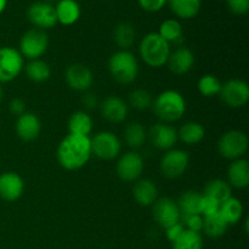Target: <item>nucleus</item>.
Instances as JSON below:
<instances>
[{
    "instance_id": "obj_13",
    "label": "nucleus",
    "mask_w": 249,
    "mask_h": 249,
    "mask_svg": "<svg viewBox=\"0 0 249 249\" xmlns=\"http://www.w3.org/2000/svg\"><path fill=\"white\" fill-rule=\"evenodd\" d=\"M143 170V160L138 152L130 151L118 158L116 165L117 175L121 180L126 182H133L139 180Z\"/></svg>"
},
{
    "instance_id": "obj_47",
    "label": "nucleus",
    "mask_w": 249,
    "mask_h": 249,
    "mask_svg": "<svg viewBox=\"0 0 249 249\" xmlns=\"http://www.w3.org/2000/svg\"><path fill=\"white\" fill-rule=\"evenodd\" d=\"M102 1H107V0H102Z\"/></svg>"
},
{
    "instance_id": "obj_22",
    "label": "nucleus",
    "mask_w": 249,
    "mask_h": 249,
    "mask_svg": "<svg viewBox=\"0 0 249 249\" xmlns=\"http://www.w3.org/2000/svg\"><path fill=\"white\" fill-rule=\"evenodd\" d=\"M228 182L231 187L246 189L249 185V163L245 158L232 160L228 168Z\"/></svg>"
},
{
    "instance_id": "obj_43",
    "label": "nucleus",
    "mask_w": 249,
    "mask_h": 249,
    "mask_svg": "<svg viewBox=\"0 0 249 249\" xmlns=\"http://www.w3.org/2000/svg\"><path fill=\"white\" fill-rule=\"evenodd\" d=\"M82 104L84 105V107L87 109H94L99 106V101H97L96 95L92 94V92H87V94H84V96L82 97Z\"/></svg>"
},
{
    "instance_id": "obj_48",
    "label": "nucleus",
    "mask_w": 249,
    "mask_h": 249,
    "mask_svg": "<svg viewBox=\"0 0 249 249\" xmlns=\"http://www.w3.org/2000/svg\"><path fill=\"white\" fill-rule=\"evenodd\" d=\"M77 1H78V0H77Z\"/></svg>"
},
{
    "instance_id": "obj_15",
    "label": "nucleus",
    "mask_w": 249,
    "mask_h": 249,
    "mask_svg": "<svg viewBox=\"0 0 249 249\" xmlns=\"http://www.w3.org/2000/svg\"><path fill=\"white\" fill-rule=\"evenodd\" d=\"M147 139L153 147L158 150L169 151L174 148L178 141V131L165 123H157L147 131Z\"/></svg>"
},
{
    "instance_id": "obj_19",
    "label": "nucleus",
    "mask_w": 249,
    "mask_h": 249,
    "mask_svg": "<svg viewBox=\"0 0 249 249\" xmlns=\"http://www.w3.org/2000/svg\"><path fill=\"white\" fill-rule=\"evenodd\" d=\"M195 55L186 46H179L170 53L167 66L174 74L184 75L194 68Z\"/></svg>"
},
{
    "instance_id": "obj_1",
    "label": "nucleus",
    "mask_w": 249,
    "mask_h": 249,
    "mask_svg": "<svg viewBox=\"0 0 249 249\" xmlns=\"http://www.w3.org/2000/svg\"><path fill=\"white\" fill-rule=\"evenodd\" d=\"M58 164L66 170H78L87 165L91 158V140L90 136L68 134L58 143Z\"/></svg>"
},
{
    "instance_id": "obj_7",
    "label": "nucleus",
    "mask_w": 249,
    "mask_h": 249,
    "mask_svg": "<svg viewBox=\"0 0 249 249\" xmlns=\"http://www.w3.org/2000/svg\"><path fill=\"white\" fill-rule=\"evenodd\" d=\"M24 68V58L14 46L0 48V84L16 79Z\"/></svg>"
},
{
    "instance_id": "obj_32",
    "label": "nucleus",
    "mask_w": 249,
    "mask_h": 249,
    "mask_svg": "<svg viewBox=\"0 0 249 249\" xmlns=\"http://www.w3.org/2000/svg\"><path fill=\"white\" fill-rule=\"evenodd\" d=\"M229 224L225 219L221 216L220 213H215L213 215L203 216V226L202 231L206 233V236L211 238H219L224 236L228 231Z\"/></svg>"
},
{
    "instance_id": "obj_24",
    "label": "nucleus",
    "mask_w": 249,
    "mask_h": 249,
    "mask_svg": "<svg viewBox=\"0 0 249 249\" xmlns=\"http://www.w3.org/2000/svg\"><path fill=\"white\" fill-rule=\"evenodd\" d=\"M94 129L92 118L84 111H77L71 114L68 119V131L75 135L90 136Z\"/></svg>"
},
{
    "instance_id": "obj_40",
    "label": "nucleus",
    "mask_w": 249,
    "mask_h": 249,
    "mask_svg": "<svg viewBox=\"0 0 249 249\" xmlns=\"http://www.w3.org/2000/svg\"><path fill=\"white\" fill-rule=\"evenodd\" d=\"M139 6L147 12H157L168 4V0H138Z\"/></svg>"
},
{
    "instance_id": "obj_28",
    "label": "nucleus",
    "mask_w": 249,
    "mask_h": 249,
    "mask_svg": "<svg viewBox=\"0 0 249 249\" xmlns=\"http://www.w3.org/2000/svg\"><path fill=\"white\" fill-rule=\"evenodd\" d=\"M136 38V32L133 24L121 22L113 29V40L121 50H129Z\"/></svg>"
},
{
    "instance_id": "obj_18",
    "label": "nucleus",
    "mask_w": 249,
    "mask_h": 249,
    "mask_svg": "<svg viewBox=\"0 0 249 249\" xmlns=\"http://www.w3.org/2000/svg\"><path fill=\"white\" fill-rule=\"evenodd\" d=\"M15 130L17 136L23 141H33L40 135L41 122L36 114L26 112L22 116L17 117L15 123Z\"/></svg>"
},
{
    "instance_id": "obj_42",
    "label": "nucleus",
    "mask_w": 249,
    "mask_h": 249,
    "mask_svg": "<svg viewBox=\"0 0 249 249\" xmlns=\"http://www.w3.org/2000/svg\"><path fill=\"white\" fill-rule=\"evenodd\" d=\"M9 111L10 113L14 114V116L19 117L22 116L23 113H26V102L23 101L22 99L19 97H15L10 101L9 104Z\"/></svg>"
},
{
    "instance_id": "obj_10",
    "label": "nucleus",
    "mask_w": 249,
    "mask_h": 249,
    "mask_svg": "<svg viewBox=\"0 0 249 249\" xmlns=\"http://www.w3.org/2000/svg\"><path fill=\"white\" fill-rule=\"evenodd\" d=\"M27 18L34 28L46 31L57 24L55 7L46 1H34L27 9Z\"/></svg>"
},
{
    "instance_id": "obj_25",
    "label": "nucleus",
    "mask_w": 249,
    "mask_h": 249,
    "mask_svg": "<svg viewBox=\"0 0 249 249\" xmlns=\"http://www.w3.org/2000/svg\"><path fill=\"white\" fill-rule=\"evenodd\" d=\"M206 136V129L198 122H187L178 131V139L186 145H197Z\"/></svg>"
},
{
    "instance_id": "obj_17",
    "label": "nucleus",
    "mask_w": 249,
    "mask_h": 249,
    "mask_svg": "<svg viewBox=\"0 0 249 249\" xmlns=\"http://www.w3.org/2000/svg\"><path fill=\"white\" fill-rule=\"evenodd\" d=\"M100 112L101 116L109 123H121L128 117L129 106L119 96L111 95L100 104Z\"/></svg>"
},
{
    "instance_id": "obj_39",
    "label": "nucleus",
    "mask_w": 249,
    "mask_h": 249,
    "mask_svg": "<svg viewBox=\"0 0 249 249\" xmlns=\"http://www.w3.org/2000/svg\"><path fill=\"white\" fill-rule=\"evenodd\" d=\"M226 6L232 14L246 15L249 10V0H225Z\"/></svg>"
},
{
    "instance_id": "obj_16",
    "label": "nucleus",
    "mask_w": 249,
    "mask_h": 249,
    "mask_svg": "<svg viewBox=\"0 0 249 249\" xmlns=\"http://www.w3.org/2000/svg\"><path fill=\"white\" fill-rule=\"evenodd\" d=\"M24 191V181L18 173L5 172L0 174V198L5 202H15L21 198Z\"/></svg>"
},
{
    "instance_id": "obj_44",
    "label": "nucleus",
    "mask_w": 249,
    "mask_h": 249,
    "mask_svg": "<svg viewBox=\"0 0 249 249\" xmlns=\"http://www.w3.org/2000/svg\"><path fill=\"white\" fill-rule=\"evenodd\" d=\"M7 1H9V0H0V15H1L5 10H6Z\"/></svg>"
},
{
    "instance_id": "obj_33",
    "label": "nucleus",
    "mask_w": 249,
    "mask_h": 249,
    "mask_svg": "<svg viewBox=\"0 0 249 249\" xmlns=\"http://www.w3.org/2000/svg\"><path fill=\"white\" fill-rule=\"evenodd\" d=\"M26 71V74L29 80L34 83H43L50 78L51 70L50 66L43 60H33L29 61L23 68Z\"/></svg>"
},
{
    "instance_id": "obj_6",
    "label": "nucleus",
    "mask_w": 249,
    "mask_h": 249,
    "mask_svg": "<svg viewBox=\"0 0 249 249\" xmlns=\"http://www.w3.org/2000/svg\"><path fill=\"white\" fill-rule=\"evenodd\" d=\"M248 138L241 130H229L218 141V151L226 160H240L248 150Z\"/></svg>"
},
{
    "instance_id": "obj_9",
    "label": "nucleus",
    "mask_w": 249,
    "mask_h": 249,
    "mask_svg": "<svg viewBox=\"0 0 249 249\" xmlns=\"http://www.w3.org/2000/svg\"><path fill=\"white\" fill-rule=\"evenodd\" d=\"M190 164V156L186 151L172 148L165 151L160 160V172L167 179H178L182 177Z\"/></svg>"
},
{
    "instance_id": "obj_34",
    "label": "nucleus",
    "mask_w": 249,
    "mask_h": 249,
    "mask_svg": "<svg viewBox=\"0 0 249 249\" xmlns=\"http://www.w3.org/2000/svg\"><path fill=\"white\" fill-rule=\"evenodd\" d=\"M172 246L173 249H203V238L199 232L185 230Z\"/></svg>"
},
{
    "instance_id": "obj_41",
    "label": "nucleus",
    "mask_w": 249,
    "mask_h": 249,
    "mask_svg": "<svg viewBox=\"0 0 249 249\" xmlns=\"http://www.w3.org/2000/svg\"><path fill=\"white\" fill-rule=\"evenodd\" d=\"M164 230H165V237H167V240L169 241L170 243H173L175 240H178V238L181 236V233L184 232L186 229H185V226L182 225L181 221H179V223L174 224V225L169 226V228L164 229Z\"/></svg>"
},
{
    "instance_id": "obj_20",
    "label": "nucleus",
    "mask_w": 249,
    "mask_h": 249,
    "mask_svg": "<svg viewBox=\"0 0 249 249\" xmlns=\"http://www.w3.org/2000/svg\"><path fill=\"white\" fill-rule=\"evenodd\" d=\"M53 7L57 23L62 26H73L79 21L82 9L77 0H58Z\"/></svg>"
},
{
    "instance_id": "obj_14",
    "label": "nucleus",
    "mask_w": 249,
    "mask_h": 249,
    "mask_svg": "<svg viewBox=\"0 0 249 249\" xmlns=\"http://www.w3.org/2000/svg\"><path fill=\"white\" fill-rule=\"evenodd\" d=\"M65 79L71 89L75 91H87L94 83V74L88 66L83 63H73L66 70Z\"/></svg>"
},
{
    "instance_id": "obj_46",
    "label": "nucleus",
    "mask_w": 249,
    "mask_h": 249,
    "mask_svg": "<svg viewBox=\"0 0 249 249\" xmlns=\"http://www.w3.org/2000/svg\"><path fill=\"white\" fill-rule=\"evenodd\" d=\"M43 1H46V2H50V4H53V2H57L58 0H43Z\"/></svg>"
},
{
    "instance_id": "obj_11",
    "label": "nucleus",
    "mask_w": 249,
    "mask_h": 249,
    "mask_svg": "<svg viewBox=\"0 0 249 249\" xmlns=\"http://www.w3.org/2000/svg\"><path fill=\"white\" fill-rule=\"evenodd\" d=\"M220 99L231 108L243 107L249 100L248 83L242 79H230L221 85Z\"/></svg>"
},
{
    "instance_id": "obj_31",
    "label": "nucleus",
    "mask_w": 249,
    "mask_h": 249,
    "mask_svg": "<svg viewBox=\"0 0 249 249\" xmlns=\"http://www.w3.org/2000/svg\"><path fill=\"white\" fill-rule=\"evenodd\" d=\"M169 45L179 44L184 38V28L178 19L169 18L162 22L157 32Z\"/></svg>"
},
{
    "instance_id": "obj_36",
    "label": "nucleus",
    "mask_w": 249,
    "mask_h": 249,
    "mask_svg": "<svg viewBox=\"0 0 249 249\" xmlns=\"http://www.w3.org/2000/svg\"><path fill=\"white\" fill-rule=\"evenodd\" d=\"M223 83L213 74H206L198 80V91L206 97H213L220 94Z\"/></svg>"
},
{
    "instance_id": "obj_23",
    "label": "nucleus",
    "mask_w": 249,
    "mask_h": 249,
    "mask_svg": "<svg viewBox=\"0 0 249 249\" xmlns=\"http://www.w3.org/2000/svg\"><path fill=\"white\" fill-rule=\"evenodd\" d=\"M170 10L181 19L196 17L202 9V0H168Z\"/></svg>"
},
{
    "instance_id": "obj_35",
    "label": "nucleus",
    "mask_w": 249,
    "mask_h": 249,
    "mask_svg": "<svg viewBox=\"0 0 249 249\" xmlns=\"http://www.w3.org/2000/svg\"><path fill=\"white\" fill-rule=\"evenodd\" d=\"M153 104V97L147 90L135 89L129 94V105L136 111H146L151 108Z\"/></svg>"
},
{
    "instance_id": "obj_27",
    "label": "nucleus",
    "mask_w": 249,
    "mask_h": 249,
    "mask_svg": "<svg viewBox=\"0 0 249 249\" xmlns=\"http://www.w3.org/2000/svg\"><path fill=\"white\" fill-rule=\"evenodd\" d=\"M243 212H245V209H243L242 202L235 197H230L226 201H224L219 208V213L225 219L229 226L240 223L243 216Z\"/></svg>"
},
{
    "instance_id": "obj_26",
    "label": "nucleus",
    "mask_w": 249,
    "mask_h": 249,
    "mask_svg": "<svg viewBox=\"0 0 249 249\" xmlns=\"http://www.w3.org/2000/svg\"><path fill=\"white\" fill-rule=\"evenodd\" d=\"M124 140L126 145L133 150H139L145 145L147 140V130L138 122H131L124 129Z\"/></svg>"
},
{
    "instance_id": "obj_29",
    "label": "nucleus",
    "mask_w": 249,
    "mask_h": 249,
    "mask_svg": "<svg viewBox=\"0 0 249 249\" xmlns=\"http://www.w3.org/2000/svg\"><path fill=\"white\" fill-rule=\"evenodd\" d=\"M202 195L209 197V198L215 199L216 202L221 204L224 201L232 197V189L225 180L214 179L207 182L206 187H204V192Z\"/></svg>"
},
{
    "instance_id": "obj_8",
    "label": "nucleus",
    "mask_w": 249,
    "mask_h": 249,
    "mask_svg": "<svg viewBox=\"0 0 249 249\" xmlns=\"http://www.w3.org/2000/svg\"><path fill=\"white\" fill-rule=\"evenodd\" d=\"M91 140V152L100 160H111L119 157L122 151V142L118 136L112 131H100Z\"/></svg>"
},
{
    "instance_id": "obj_30",
    "label": "nucleus",
    "mask_w": 249,
    "mask_h": 249,
    "mask_svg": "<svg viewBox=\"0 0 249 249\" xmlns=\"http://www.w3.org/2000/svg\"><path fill=\"white\" fill-rule=\"evenodd\" d=\"M202 196L203 195L197 191H194V190L185 191L180 196L179 201L177 202L180 212H181V216L192 215V214H199L201 215V212L199 211H201Z\"/></svg>"
},
{
    "instance_id": "obj_38",
    "label": "nucleus",
    "mask_w": 249,
    "mask_h": 249,
    "mask_svg": "<svg viewBox=\"0 0 249 249\" xmlns=\"http://www.w3.org/2000/svg\"><path fill=\"white\" fill-rule=\"evenodd\" d=\"M219 208H220V203L219 202H216L213 198H209L207 196H202L201 211H199L202 216H208L219 213Z\"/></svg>"
},
{
    "instance_id": "obj_37",
    "label": "nucleus",
    "mask_w": 249,
    "mask_h": 249,
    "mask_svg": "<svg viewBox=\"0 0 249 249\" xmlns=\"http://www.w3.org/2000/svg\"><path fill=\"white\" fill-rule=\"evenodd\" d=\"M182 225L185 226L186 230L195 231V232H199L202 231V226H203V216L199 214H192V215H182L181 220Z\"/></svg>"
},
{
    "instance_id": "obj_12",
    "label": "nucleus",
    "mask_w": 249,
    "mask_h": 249,
    "mask_svg": "<svg viewBox=\"0 0 249 249\" xmlns=\"http://www.w3.org/2000/svg\"><path fill=\"white\" fill-rule=\"evenodd\" d=\"M152 215L156 223L167 229L181 220V212L177 202L168 197L157 198L152 206Z\"/></svg>"
},
{
    "instance_id": "obj_3",
    "label": "nucleus",
    "mask_w": 249,
    "mask_h": 249,
    "mask_svg": "<svg viewBox=\"0 0 249 249\" xmlns=\"http://www.w3.org/2000/svg\"><path fill=\"white\" fill-rule=\"evenodd\" d=\"M170 53V45L157 32L146 34L139 45L140 57L146 65L152 68H160L167 65Z\"/></svg>"
},
{
    "instance_id": "obj_2",
    "label": "nucleus",
    "mask_w": 249,
    "mask_h": 249,
    "mask_svg": "<svg viewBox=\"0 0 249 249\" xmlns=\"http://www.w3.org/2000/svg\"><path fill=\"white\" fill-rule=\"evenodd\" d=\"M152 108L156 117L164 123L177 122L186 112V100L179 91L165 90L153 100Z\"/></svg>"
},
{
    "instance_id": "obj_5",
    "label": "nucleus",
    "mask_w": 249,
    "mask_h": 249,
    "mask_svg": "<svg viewBox=\"0 0 249 249\" xmlns=\"http://www.w3.org/2000/svg\"><path fill=\"white\" fill-rule=\"evenodd\" d=\"M49 48V36L45 31L31 28L19 40V53L28 61L39 60Z\"/></svg>"
},
{
    "instance_id": "obj_45",
    "label": "nucleus",
    "mask_w": 249,
    "mask_h": 249,
    "mask_svg": "<svg viewBox=\"0 0 249 249\" xmlns=\"http://www.w3.org/2000/svg\"><path fill=\"white\" fill-rule=\"evenodd\" d=\"M2 97H4V90H2L1 84H0V104H1L2 101Z\"/></svg>"
},
{
    "instance_id": "obj_21",
    "label": "nucleus",
    "mask_w": 249,
    "mask_h": 249,
    "mask_svg": "<svg viewBox=\"0 0 249 249\" xmlns=\"http://www.w3.org/2000/svg\"><path fill=\"white\" fill-rule=\"evenodd\" d=\"M134 199L139 206L151 207L158 198V189L152 180H136L133 187Z\"/></svg>"
},
{
    "instance_id": "obj_4",
    "label": "nucleus",
    "mask_w": 249,
    "mask_h": 249,
    "mask_svg": "<svg viewBox=\"0 0 249 249\" xmlns=\"http://www.w3.org/2000/svg\"><path fill=\"white\" fill-rule=\"evenodd\" d=\"M108 71L119 84H131L139 75L138 60L129 50H119L109 57Z\"/></svg>"
}]
</instances>
